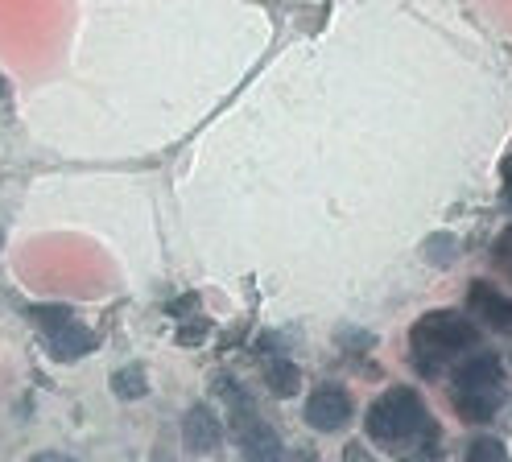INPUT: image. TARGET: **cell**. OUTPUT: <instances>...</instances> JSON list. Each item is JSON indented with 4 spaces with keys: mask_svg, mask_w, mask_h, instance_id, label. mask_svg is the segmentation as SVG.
<instances>
[{
    "mask_svg": "<svg viewBox=\"0 0 512 462\" xmlns=\"http://www.w3.org/2000/svg\"><path fill=\"white\" fill-rule=\"evenodd\" d=\"M182 442H186L190 454H211V450L223 442V425H219L215 409L190 405L186 417H182Z\"/></svg>",
    "mask_w": 512,
    "mask_h": 462,
    "instance_id": "277c9868",
    "label": "cell"
},
{
    "mask_svg": "<svg viewBox=\"0 0 512 462\" xmlns=\"http://www.w3.org/2000/svg\"><path fill=\"white\" fill-rule=\"evenodd\" d=\"M426 256H434V264H446V260H451V240H446V236L430 240L426 244Z\"/></svg>",
    "mask_w": 512,
    "mask_h": 462,
    "instance_id": "9a60e30c",
    "label": "cell"
},
{
    "mask_svg": "<svg viewBox=\"0 0 512 462\" xmlns=\"http://www.w3.org/2000/svg\"><path fill=\"white\" fill-rule=\"evenodd\" d=\"M413 368L422 376H438L446 355H459V351H471L479 343V330L467 314L459 310H434V314H422L413 322Z\"/></svg>",
    "mask_w": 512,
    "mask_h": 462,
    "instance_id": "6da1fadb",
    "label": "cell"
},
{
    "mask_svg": "<svg viewBox=\"0 0 512 462\" xmlns=\"http://www.w3.org/2000/svg\"><path fill=\"white\" fill-rule=\"evenodd\" d=\"M0 244H5V231H0Z\"/></svg>",
    "mask_w": 512,
    "mask_h": 462,
    "instance_id": "44dd1931",
    "label": "cell"
},
{
    "mask_svg": "<svg viewBox=\"0 0 512 462\" xmlns=\"http://www.w3.org/2000/svg\"><path fill=\"white\" fill-rule=\"evenodd\" d=\"M112 396H120V401H145L149 396V376L141 363H128V368L112 372Z\"/></svg>",
    "mask_w": 512,
    "mask_h": 462,
    "instance_id": "8fae6325",
    "label": "cell"
},
{
    "mask_svg": "<svg viewBox=\"0 0 512 462\" xmlns=\"http://www.w3.org/2000/svg\"><path fill=\"white\" fill-rule=\"evenodd\" d=\"M46 339V351L58 359V363H75V359H83V355H91L95 351V335L83 326V322H67V326H58V330H50V335H42Z\"/></svg>",
    "mask_w": 512,
    "mask_h": 462,
    "instance_id": "5b68a950",
    "label": "cell"
},
{
    "mask_svg": "<svg viewBox=\"0 0 512 462\" xmlns=\"http://www.w3.org/2000/svg\"><path fill=\"white\" fill-rule=\"evenodd\" d=\"M195 306H199V293H182L178 302H166L170 314H186V310H195Z\"/></svg>",
    "mask_w": 512,
    "mask_h": 462,
    "instance_id": "2e32d148",
    "label": "cell"
},
{
    "mask_svg": "<svg viewBox=\"0 0 512 462\" xmlns=\"http://www.w3.org/2000/svg\"><path fill=\"white\" fill-rule=\"evenodd\" d=\"M351 421V392L343 384H318L306 396V425L318 434H335Z\"/></svg>",
    "mask_w": 512,
    "mask_h": 462,
    "instance_id": "3957f363",
    "label": "cell"
},
{
    "mask_svg": "<svg viewBox=\"0 0 512 462\" xmlns=\"http://www.w3.org/2000/svg\"><path fill=\"white\" fill-rule=\"evenodd\" d=\"M236 442L244 450V462H285V446L277 438V429L265 425V421H256L248 434H240Z\"/></svg>",
    "mask_w": 512,
    "mask_h": 462,
    "instance_id": "9c48e42d",
    "label": "cell"
},
{
    "mask_svg": "<svg viewBox=\"0 0 512 462\" xmlns=\"http://www.w3.org/2000/svg\"><path fill=\"white\" fill-rule=\"evenodd\" d=\"M207 335H211V322H207V318H203V322H186V326L178 330V343H182V347H195V343H203Z\"/></svg>",
    "mask_w": 512,
    "mask_h": 462,
    "instance_id": "5bb4252c",
    "label": "cell"
},
{
    "mask_svg": "<svg viewBox=\"0 0 512 462\" xmlns=\"http://www.w3.org/2000/svg\"><path fill=\"white\" fill-rule=\"evenodd\" d=\"M0 99H9V83L5 79H0Z\"/></svg>",
    "mask_w": 512,
    "mask_h": 462,
    "instance_id": "ffe728a7",
    "label": "cell"
},
{
    "mask_svg": "<svg viewBox=\"0 0 512 462\" xmlns=\"http://www.w3.org/2000/svg\"><path fill=\"white\" fill-rule=\"evenodd\" d=\"M504 182H508V194H512V161L504 165Z\"/></svg>",
    "mask_w": 512,
    "mask_h": 462,
    "instance_id": "d6986e66",
    "label": "cell"
},
{
    "mask_svg": "<svg viewBox=\"0 0 512 462\" xmlns=\"http://www.w3.org/2000/svg\"><path fill=\"white\" fill-rule=\"evenodd\" d=\"M471 310L484 318L492 330H504V335H512V302L508 297H500L488 281H471Z\"/></svg>",
    "mask_w": 512,
    "mask_h": 462,
    "instance_id": "8992f818",
    "label": "cell"
},
{
    "mask_svg": "<svg viewBox=\"0 0 512 462\" xmlns=\"http://www.w3.org/2000/svg\"><path fill=\"white\" fill-rule=\"evenodd\" d=\"M285 462H318L314 450H294V454H285Z\"/></svg>",
    "mask_w": 512,
    "mask_h": 462,
    "instance_id": "ac0fdd59",
    "label": "cell"
},
{
    "mask_svg": "<svg viewBox=\"0 0 512 462\" xmlns=\"http://www.w3.org/2000/svg\"><path fill=\"white\" fill-rule=\"evenodd\" d=\"M504 384V368H500V355L484 351V355H471L455 368V392L463 388H500Z\"/></svg>",
    "mask_w": 512,
    "mask_h": 462,
    "instance_id": "52a82bcc",
    "label": "cell"
},
{
    "mask_svg": "<svg viewBox=\"0 0 512 462\" xmlns=\"http://www.w3.org/2000/svg\"><path fill=\"white\" fill-rule=\"evenodd\" d=\"M438 421L426 417V405L418 388H389L380 401L368 409L364 417V429L372 442H384V446H401V442H413V438H426Z\"/></svg>",
    "mask_w": 512,
    "mask_h": 462,
    "instance_id": "7a4b0ae2",
    "label": "cell"
},
{
    "mask_svg": "<svg viewBox=\"0 0 512 462\" xmlns=\"http://www.w3.org/2000/svg\"><path fill=\"white\" fill-rule=\"evenodd\" d=\"M29 314H34V322H38V330H42V335H50V330L67 326V322L75 318V314H71V306H34Z\"/></svg>",
    "mask_w": 512,
    "mask_h": 462,
    "instance_id": "4fadbf2b",
    "label": "cell"
},
{
    "mask_svg": "<svg viewBox=\"0 0 512 462\" xmlns=\"http://www.w3.org/2000/svg\"><path fill=\"white\" fill-rule=\"evenodd\" d=\"M265 384H269V392H273V396H281V401H290V396H298V388H302V372H298V363H294V359H285V355L269 359V368H265Z\"/></svg>",
    "mask_w": 512,
    "mask_h": 462,
    "instance_id": "30bf717a",
    "label": "cell"
},
{
    "mask_svg": "<svg viewBox=\"0 0 512 462\" xmlns=\"http://www.w3.org/2000/svg\"><path fill=\"white\" fill-rule=\"evenodd\" d=\"M29 462H79V458L58 454V450H38V454H29Z\"/></svg>",
    "mask_w": 512,
    "mask_h": 462,
    "instance_id": "e0dca14e",
    "label": "cell"
},
{
    "mask_svg": "<svg viewBox=\"0 0 512 462\" xmlns=\"http://www.w3.org/2000/svg\"><path fill=\"white\" fill-rule=\"evenodd\" d=\"M500 401H504V384L500 388H463V392H455V413L471 425H484L500 413Z\"/></svg>",
    "mask_w": 512,
    "mask_h": 462,
    "instance_id": "ba28073f",
    "label": "cell"
},
{
    "mask_svg": "<svg viewBox=\"0 0 512 462\" xmlns=\"http://www.w3.org/2000/svg\"><path fill=\"white\" fill-rule=\"evenodd\" d=\"M504 458H508V450H504L500 438L479 434V438L467 442V462H504Z\"/></svg>",
    "mask_w": 512,
    "mask_h": 462,
    "instance_id": "7c38bea8",
    "label": "cell"
}]
</instances>
